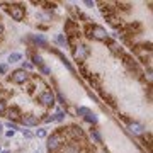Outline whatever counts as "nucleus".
<instances>
[{
	"mask_svg": "<svg viewBox=\"0 0 153 153\" xmlns=\"http://www.w3.org/2000/svg\"><path fill=\"white\" fill-rule=\"evenodd\" d=\"M58 131L61 139H60V146L53 153H97L80 126H61L58 128Z\"/></svg>",
	"mask_w": 153,
	"mask_h": 153,
	"instance_id": "f257e3e1",
	"label": "nucleus"
},
{
	"mask_svg": "<svg viewBox=\"0 0 153 153\" xmlns=\"http://www.w3.org/2000/svg\"><path fill=\"white\" fill-rule=\"evenodd\" d=\"M87 32L90 36L92 39H95V41H105L109 36H107V31H105L102 26H99V24H89L87 26Z\"/></svg>",
	"mask_w": 153,
	"mask_h": 153,
	"instance_id": "f03ea898",
	"label": "nucleus"
},
{
	"mask_svg": "<svg viewBox=\"0 0 153 153\" xmlns=\"http://www.w3.org/2000/svg\"><path fill=\"white\" fill-rule=\"evenodd\" d=\"M7 12L10 14V17L14 19V21H22L24 19V15H26V9H24V5H19V4H10V5H7Z\"/></svg>",
	"mask_w": 153,
	"mask_h": 153,
	"instance_id": "7ed1b4c3",
	"label": "nucleus"
},
{
	"mask_svg": "<svg viewBox=\"0 0 153 153\" xmlns=\"http://www.w3.org/2000/svg\"><path fill=\"white\" fill-rule=\"evenodd\" d=\"M27 76H29V73L26 71V70L19 68V70H14V71L9 75V82H10L12 85H22L26 80H27Z\"/></svg>",
	"mask_w": 153,
	"mask_h": 153,
	"instance_id": "20e7f679",
	"label": "nucleus"
},
{
	"mask_svg": "<svg viewBox=\"0 0 153 153\" xmlns=\"http://www.w3.org/2000/svg\"><path fill=\"white\" fill-rule=\"evenodd\" d=\"M129 129H131L133 134H141L145 131V126L139 124V123H129Z\"/></svg>",
	"mask_w": 153,
	"mask_h": 153,
	"instance_id": "39448f33",
	"label": "nucleus"
},
{
	"mask_svg": "<svg viewBox=\"0 0 153 153\" xmlns=\"http://www.w3.org/2000/svg\"><path fill=\"white\" fill-rule=\"evenodd\" d=\"M85 121H87V123H90V124H95V123H97V116H95V114H94V112H87V114H85Z\"/></svg>",
	"mask_w": 153,
	"mask_h": 153,
	"instance_id": "423d86ee",
	"label": "nucleus"
},
{
	"mask_svg": "<svg viewBox=\"0 0 153 153\" xmlns=\"http://www.w3.org/2000/svg\"><path fill=\"white\" fill-rule=\"evenodd\" d=\"M19 60H22V55H19V53H12L9 56V63H17Z\"/></svg>",
	"mask_w": 153,
	"mask_h": 153,
	"instance_id": "0eeeda50",
	"label": "nucleus"
},
{
	"mask_svg": "<svg viewBox=\"0 0 153 153\" xmlns=\"http://www.w3.org/2000/svg\"><path fill=\"white\" fill-rule=\"evenodd\" d=\"M89 111H90L89 107H76V114H78V116H82V118H85V114H87Z\"/></svg>",
	"mask_w": 153,
	"mask_h": 153,
	"instance_id": "6e6552de",
	"label": "nucleus"
},
{
	"mask_svg": "<svg viewBox=\"0 0 153 153\" xmlns=\"http://www.w3.org/2000/svg\"><path fill=\"white\" fill-rule=\"evenodd\" d=\"M5 112H7V102L0 99V114H5Z\"/></svg>",
	"mask_w": 153,
	"mask_h": 153,
	"instance_id": "1a4fd4ad",
	"label": "nucleus"
},
{
	"mask_svg": "<svg viewBox=\"0 0 153 153\" xmlns=\"http://www.w3.org/2000/svg\"><path fill=\"white\" fill-rule=\"evenodd\" d=\"M7 70H9V65H5V63H4V65H0V75H5V73H7Z\"/></svg>",
	"mask_w": 153,
	"mask_h": 153,
	"instance_id": "9d476101",
	"label": "nucleus"
},
{
	"mask_svg": "<svg viewBox=\"0 0 153 153\" xmlns=\"http://www.w3.org/2000/svg\"><path fill=\"white\" fill-rule=\"evenodd\" d=\"M56 41L60 43V44H63V46H65V44H66V39H65V38H63L61 34H58V36H56Z\"/></svg>",
	"mask_w": 153,
	"mask_h": 153,
	"instance_id": "9b49d317",
	"label": "nucleus"
},
{
	"mask_svg": "<svg viewBox=\"0 0 153 153\" xmlns=\"http://www.w3.org/2000/svg\"><path fill=\"white\" fill-rule=\"evenodd\" d=\"M56 121H63V119H65V112H61V111H60V112H58V114H56Z\"/></svg>",
	"mask_w": 153,
	"mask_h": 153,
	"instance_id": "f8f14e48",
	"label": "nucleus"
},
{
	"mask_svg": "<svg viewBox=\"0 0 153 153\" xmlns=\"http://www.w3.org/2000/svg\"><path fill=\"white\" fill-rule=\"evenodd\" d=\"M38 136H39V138H44V136H46V129H39V131H38Z\"/></svg>",
	"mask_w": 153,
	"mask_h": 153,
	"instance_id": "ddd939ff",
	"label": "nucleus"
},
{
	"mask_svg": "<svg viewBox=\"0 0 153 153\" xmlns=\"http://www.w3.org/2000/svg\"><path fill=\"white\" fill-rule=\"evenodd\" d=\"M9 128H10V129H17V124H14V123H9Z\"/></svg>",
	"mask_w": 153,
	"mask_h": 153,
	"instance_id": "4468645a",
	"label": "nucleus"
},
{
	"mask_svg": "<svg viewBox=\"0 0 153 153\" xmlns=\"http://www.w3.org/2000/svg\"><path fill=\"white\" fill-rule=\"evenodd\" d=\"M24 136H26V138H32V134H31L29 131H24Z\"/></svg>",
	"mask_w": 153,
	"mask_h": 153,
	"instance_id": "2eb2a0df",
	"label": "nucleus"
},
{
	"mask_svg": "<svg viewBox=\"0 0 153 153\" xmlns=\"http://www.w3.org/2000/svg\"><path fill=\"white\" fill-rule=\"evenodd\" d=\"M2 129H4V126H0V134H2Z\"/></svg>",
	"mask_w": 153,
	"mask_h": 153,
	"instance_id": "dca6fc26",
	"label": "nucleus"
}]
</instances>
